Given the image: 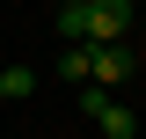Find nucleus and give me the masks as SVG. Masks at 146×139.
<instances>
[{
  "mask_svg": "<svg viewBox=\"0 0 146 139\" xmlns=\"http://www.w3.org/2000/svg\"><path fill=\"white\" fill-rule=\"evenodd\" d=\"M29 88H36L29 66H7V73H0V103H7V95H29Z\"/></svg>",
  "mask_w": 146,
  "mask_h": 139,
  "instance_id": "4",
  "label": "nucleus"
},
{
  "mask_svg": "<svg viewBox=\"0 0 146 139\" xmlns=\"http://www.w3.org/2000/svg\"><path fill=\"white\" fill-rule=\"evenodd\" d=\"M131 73H139V51H131V44H88V81L102 88V95L124 88Z\"/></svg>",
  "mask_w": 146,
  "mask_h": 139,
  "instance_id": "2",
  "label": "nucleus"
},
{
  "mask_svg": "<svg viewBox=\"0 0 146 139\" xmlns=\"http://www.w3.org/2000/svg\"><path fill=\"white\" fill-rule=\"evenodd\" d=\"M131 22V0H80V44H124Z\"/></svg>",
  "mask_w": 146,
  "mask_h": 139,
  "instance_id": "1",
  "label": "nucleus"
},
{
  "mask_svg": "<svg viewBox=\"0 0 146 139\" xmlns=\"http://www.w3.org/2000/svg\"><path fill=\"white\" fill-rule=\"evenodd\" d=\"M131 51H139V66H146V37H139V44H131Z\"/></svg>",
  "mask_w": 146,
  "mask_h": 139,
  "instance_id": "5",
  "label": "nucleus"
},
{
  "mask_svg": "<svg viewBox=\"0 0 146 139\" xmlns=\"http://www.w3.org/2000/svg\"><path fill=\"white\" fill-rule=\"evenodd\" d=\"M58 81L88 88V44H66V59H58Z\"/></svg>",
  "mask_w": 146,
  "mask_h": 139,
  "instance_id": "3",
  "label": "nucleus"
}]
</instances>
